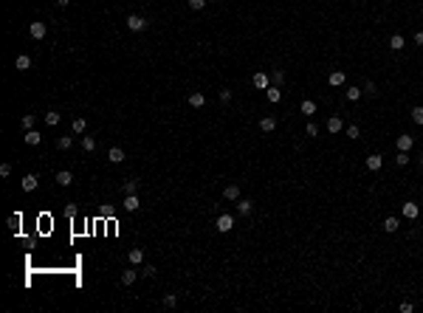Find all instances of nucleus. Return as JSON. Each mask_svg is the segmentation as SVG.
I'll list each match as a JSON object with an SVG mask.
<instances>
[{
  "label": "nucleus",
  "mask_w": 423,
  "mask_h": 313,
  "mask_svg": "<svg viewBox=\"0 0 423 313\" xmlns=\"http://www.w3.org/2000/svg\"><path fill=\"white\" fill-rule=\"evenodd\" d=\"M257 130L263 135H274L277 133V130H280V119H277V116L274 113H266V116H260L257 119Z\"/></svg>",
  "instance_id": "1"
},
{
  "label": "nucleus",
  "mask_w": 423,
  "mask_h": 313,
  "mask_svg": "<svg viewBox=\"0 0 423 313\" xmlns=\"http://www.w3.org/2000/svg\"><path fill=\"white\" fill-rule=\"evenodd\" d=\"M401 217H403V220H409V223H415L417 217H420V203H417L415 198H406L401 203Z\"/></svg>",
  "instance_id": "2"
},
{
  "label": "nucleus",
  "mask_w": 423,
  "mask_h": 313,
  "mask_svg": "<svg viewBox=\"0 0 423 313\" xmlns=\"http://www.w3.org/2000/svg\"><path fill=\"white\" fill-rule=\"evenodd\" d=\"M215 231L217 234H231L234 231V214H229V212H220L215 217Z\"/></svg>",
  "instance_id": "3"
},
{
  "label": "nucleus",
  "mask_w": 423,
  "mask_h": 313,
  "mask_svg": "<svg viewBox=\"0 0 423 313\" xmlns=\"http://www.w3.org/2000/svg\"><path fill=\"white\" fill-rule=\"evenodd\" d=\"M384 164H387L384 152H367V155H364V170H367V172H373V175L384 170Z\"/></svg>",
  "instance_id": "4"
},
{
  "label": "nucleus",
  "mask_w": 423,
  "mask_h": 313,
  "mask_svg": "<svg viewBox=\"0 0 423 313\" xmlns=\"http://www.w3.org/2000/svg\"><path fill=\"white\" fill-rule=\"evenodd\" d=\"M398 149H401V152H412V149H415V135L412 133H398L395 135V152H398Z\"/></svg>",
  "instance_id": "5"
},
{
  "label": "nucleus",
  "mask_w": 423,
  "mask_h": 313,
  "mask_svg": "<svg viewBox=\"0 0 423 313\" xmlns=\"http://www.w3.org/2000/svg\"><path fill=\"white\" fill-rule=\"evenodd\" d=\"M223 200H231V203H237V200L243 198V186L237 184V181H229V184L223 186Z\"/></svg>",
  "instance_id": "6"
},
{
  "label": "nucleus",
  "mask_w": 423,
  "mask_h": 313,
  "mask_svg": "<svg viewBox=\"0 0 423 313\" xmlns=\"http://www.w3.org/2000/svg\"><path fill=\"white\" fill-rule=\"evenodd\" d=\"M381 231H384V234H398V231H401V217H398V214H387V217H384V220H381Z\"/></svg>",
  "instance_id": "7"
},
{
  "label": "nucleus",
  "mask_w": 423,
  "mask_h": 313,
  "mask_svg": "<svg viewBox=\"0 0 423 313\" xmlns=\"http://www.w3.org/2000/svg\"><path fill=\"white\" fill-rule=\"evenodd\" d=\"M251 88H254V91H266V88H271V73L268 71H254L251 73Z\"/></svg>",
  "instance_id": "8"
},
{
  "label": "nucleus",
  "mask_w": 423,
  "mask_h": 313,
  "mask_svg": "<svg viewBox=\"0 0 423 313\" xmlns=\"http://www.w3.org/2000/svg\"><path fill=\"white\" fill-rule=\"evenodd\" d=\"M345 116H339V113H333V116H327V135H339V133H345Z\"/></svg>",
  "instance_id": "9"
},
{
  "label": "nucleus",
  "mask_w": 423,
  "mask_h": 313,
  "mask_svg": "<svg viewBox=\"0 0 423 313\" xmlns=\"http://www.w3.org/2000/svg\"><path fill=\"white\" fill-rule=\"evenodd\" d=\"M254 209H257V203H254L251 198H245V195L234 203V212L240 214V217H251V214H254Z\"/></svg>",
  "instance_id": "10"
},
{
  "label": "nucleus",
  "mask_w": 423,
  "mask_h": 313,
  "mask_svg": "<svg viewBox=\"0 0 423 313\" xmlns=\"http://www.w3.org/2000/svg\"><path fill=\"white\" fill-rule=\"evenodd\" d=\"M387 48L392 51V54H401V51L406 48V37H403L401 31H395V34H389V40H387Z\"/></svg>",
  "instance_id": "11"
},
{
  "label": "nucleus",
  "mask_w": 423,
  "mask_h": 313,
  "mask_svg": "<svg viewBox=\"0 0 423 313\" xmlns=\"http://www.w3.org/2000/svg\"><path fill=\"white\" fill-rule=\"evenodd\" d=\"M206 93H203V91H192V93H189V96H187V105L189 107H192V110H203V107H206Z\"/></svg>",
  "instance_id": "12"
},
{
  "label": "nucleus",
  "mask_w": 423,
  "mask_h": 313,
  "mask_svg": "<svg viewBox=\"0 0 423 313\" xmlns=\"http://www.w3.org/2000/svg\"><path fill=\"white\" fill-rule=\"evenodd\" d=\"M347 85V71L336 68V71L327 73V88H345Z\"/></svg>",
  "instance_id": "13"
},
{
  "label": "nucleus",
  "mask_w": 423,
  "mask_h": 313,
  "mask_svg": "<svg viewBox=\"0 0 423 313\" xmlns=\"http://www.w3.org/2000/svg\"><path fill=\"white\" fill-rule=\"evenodd\" d=\"M361 99H364L361 85H356V82H353V85H345V102H353V105H356V102H361Z\"/></svg>",
  "instance_id": "14"
},
{
  "label": "nucleus",
  "mask_w": 423,
  "mask_h": 313,
  "mask_svg": "<svg viewBox=\"0 0 423 313\" xmlns=\"http://www.w3.org/2000/svg\"><path fill=\"white\" fill-rule=\"evenodd\" d=\"M361 127H359V121H350V124H345V138L347 141H353V144H359L361 141Z\"/></svg>",
  "instance_id": "15"
},
{
  "label": "nucleus",
  "mask_w": 423,
  "mask_h": 313,
  "mask_svg": "<svg viewBox=\"0 0 423 313\" xmlns=\"http://www.w3.org/2000/svg\"><path fill=\"white\" fill-rule=\"evenodd\" d=\"M263 93H266V102H268V105H274V107H277V105H282V88L271 85V88H266Z\"/></svg>",
  "instance_id": "16"
},
{
  "label": "nucleus",
  "mask_w": 423,
  "mask_h": 313,
  "mask_svg": "<svg viewBox=\"0 0 423 313\" xmlns=\"http://www.w3.org/2000/svg\"><path fill=\"white\" fill-rule=\"evenodd\" d=\"M409 121L415 127H423V105H412L409 107Z\"/></svg>",
  "instance_id": "17"
},
{
  "label": "nucleus",
  "mask_w": 423,
  "mask_h": 313,
  "mask_svg": "<svg viewBox=\"0 0 423 313\" xmlns=\"http://www.w3.org/2000/svg\"><path fill=\"white\" fill-rule=\"evenodd\" d=\"M127 29L130 31H144V29H147V20H144L141 15H130L127 17Z\"/></svg>",
  "instance_id": "18"
},
{
  "label": "nucleus",
  "mask_w": 423,
  "mask_h": 313,
  "mask_svg": "<svg viewBox=\"0 0 423 313\" xmlns=\"http://www.w3.org/2000/svg\"><path fill=\"white\" fill-rule=\"evenodd\" d=\"M29 34H31V40H43V37L48 34V26H45V23H31Z\"/></svg>",
  "instance_id": "19"
},
{
  "label": "nucleus",
  "mask_w": 423,
  "mask_h": 313,
  "mask_svg": "<svg viewBox=\"0 0 423 313\" xmlns=\"http://www.w3.org/2000/svg\"><path fill=\"white\" fill-rule=\"evenodd\" d=\"M316 110H319V105H316L313 99H302V102H299V113H302V116H308V119H310Z\"/></svg>",
  "instance_id": "20"
},
{
  "label": "nucleus",
  "mask_w": 423,
  "mask_h": 313,
  "mask_svg": "<svg viewBox=\"0 0 423 313\" xmlns=\"http://www.w3.org/2000/svg\"><path fill=\"white\" fill-rule=\"evenodd\" d=\"M392 164H395V170H403V167H409V164H412V155H409V152H401V149H398V152H395V158H392Z\"/></svg>",
  "instance_id": "21"
},
{
  "label": "nucleus",
  "mask_w": 423,
  "mask_h": 313,
  "mask_svg": "<svg viewBox=\"0 0 423 313\" xmlns=\"http://www.w3.org/2000/svg\"><path fill=\"white\" fill-rule=\"evenodd\" d=\"M37 184H40V178H37L34 172L23 175V189H26V192H34V189H37Z\"/></svg>",
  "instance_id": "22"
},
{
  "label": "nucleus",
  "mask_w": 423,
  "mask_h": 313,
  "mask_svg": "<svg viewBox=\"0 0 423 313\" xmlns=\"http://www.w3.org/2000/svg\"><path fill=\"white\" fill-rule=\"evenodd\" d=\"M108 161H110V164H122V161H124V149L122 147H110L108 149Z\"/></svg>",
  "instance_id": "23"
},
{
  "label": "nucleus",
  "mask_w": 423,
  "mask_h": 313,
  "mask_svg": "<svg viewBox=\"0 0 423 313\" xmlns=\"http://www.w3.org/2000/svg\"><path fill=\"white\" fill-rule=\"evenodd\" d=\"M231 99H234V91H231V88H220V91H217V102H220V105H231Z\"/></svg>",
  "instance_id": "24"
},
{
  "label": "nucleus",
  "mask_w": 423,
  "mask_h": 313,
  "mask_svg": "<svg viewBox=\"0 0 423 313\" xmlns=\"http://www.w3.org/2000/svg\"><path fill=\"white\" fill-rule=\"evenodd\" d=\"M305 138H310V141H316V138H319V124H316V121H310V119H308V124H305Z\"/></svg>",
  "instance_id": "25"
},
{
  "label": "nucleus",
  "mask_w": 423,
  "mask_h": 313,
  "mask_svg": "<svg viewBox=\"0 0 423 313\" xmlns=\"http://www.w3.org/2000/svg\"><path fill=\"white\" fill-rule=\"evenodd\" d=\"M124 209H127V212H136L138 206H141V200L136 198V195H124V203H122Z\"/></svg>",
  "instance_id": "26"
},
{
  "label": "nucleus",
  "mask_w": 423,
  "mask_h": 313,
  "mask_svg": "<svg viewBox=\"0 0 423 313\" xmlns=\"http://www.w3.org/2000/svg\"><path fill=\"white\" fill-rule=\"evenodd\" d=\"M15 68H17V71H29V68H31V57H29V54H20V57L15 59Z\"/></svg>",
  "instance_id": "27"
},
{
  "label": "nucleus",
  "mask_w": 423,
  "mask_h": 313,
  "mask_svg": "<svg viewBox=\"0 0 423 313\" xmlns=\"http://www.w3.org/2000/svg\"><path fill=\"white\" fill-rule=\"evenodd\" d=\"M141 277L138 271H133V268H127V271H122V285H133L136 279Z\"/></svg>",
  "instance_id": "28"
},
{
  "label": "nucleus",
  "mask_w": 423,
  "mask_h": 313,
  "mask_svg": "<svg viewBox=\"0 0 423 313\" xmlns=\"http://www.w3.org/2000/svg\"><path fill=\"white\" fill-rule=\"evenodd\" d=\"M57 184H59V186H71V184H73V175H71L68 170H59V172H57Z\"/></svg>",
  "instance_id": "29"
},
{
  "label": "nucleus",
  "mask_w": 423,
  "mask_h": 313,
  "mask_svg": "<svg viewBox=\"0 0 423 313\" xmlns=\"http://www.w3.org/2000/svg\"><path fill=\"white\" fill-rule=\"evenodd\" d=\"M59 119H62V116H59V110H48V113H45V124H48V127H57Z\"/></svg>",
  "instance_id": "30"
},
{
  "label": "nucleus",
  "mask_w": 423,
  "mask_h": 313,
  "mask_svg": "<svg viewBox=\"0 0 423 313\" xmlns=\"http://www.w3.org/2000/svg\"><path fill=\"white\" fill-rule=\"evenodd\" d=\"M40 141H43V135L37 133V130H26V144H31V147H37Z\"/></svg>",
  "instance_id": "31"
},
{
  "label": "nucleus",
  "mask_w": 423,
  "mask_h": 313,
  "mask_svg": "<svg viewBox=\"0 0 423 313\" xmlns=\"http://www.w3.org/2000/svg\"><path fill=\"white\" fill-rule=\"evenodd\" d=\"M144 263V251L141 249H130V265H141Z\"/></svg>",
  "instance_id": "32"
},
{
  "label": "nucleus",
  "mask_w": 423,
  "mask_h": 313,
  "mask_svg": "<svg viewBox=\"0 0 423 313\" xmlns=\"http://www.w3.org/2000/svg\"><path fill=\"white\" fill-rule=\"evenodd\" d=\"M82 149H85V152H94V149H96V138H94V135H82Z\"/></svg>",
  "instance_id": "33"
},
{
  "label": "nucleus",
  "mask_w": 423,
  "mask_h": 313,
  "mask_svg": "<svg viewBox=\"0 0 423 313\" xmlns=\"http://www.w3.org/2000/svg\"><path fill=\"white\" fill-rule=\"evenodd\" d=\"M85 127H88V121L85 119H82V116H76V119H73V124H71V130H73V133H85Z\"/></svg>",
  "instance_id": "34"
},
{
  "label": "nucleus",
  "mask_w": 423,
  "mask_h": 313,
  "mask_svg": "<svg viewBox=\"0 0 423 313\" xmlns=\"http://www.w3.org/2000/svg\"><path fill=\"white\" fill-rule=\"evenodd\" d=\"M398 310L401 313H415V302H412V299H401V302H398Z\"/></svg>",
  "instance_id": "35"
},
{
  "label": "nucleus",
  "mask_w": 423,
  "mask_h": 313,
  "mask_svg": "<svg viewBox=\"0 0 423 313\" xmlns=\"http://www.w3.org/2000/svg\"><path fill=\"white\" fill-rule=\"evenodd\" d=\"M20 223H23V217L20 214H9V228H12V231H20Z\"/></svg>",
  "instance_id": "36"
},
{
  "label": "nucleus",
  "mask_w": 423,
  "mask_h": 313,
  "mask_svg": "<svg viewBox=\"0 0 423 313\" xmlns=\"http://www.w3.org/2000/svg\"><path fill=\"white\" fill-rule=\"evenodd\" d=\"M57 147H59V149H71V147H73V138H71V135H59V138H57Z\"/></svg>",
  "instance_id": "37"
},
{
  "label": "nucleus",
  "mask_w": 423,
  "mask_h": 313,
  "mask_svg": "<svg viewBox=\"0 0 423 313\" xmlns=\"http://www.w3.org/2000/svg\"><path fill=\"white\" fill-rule=\"evenodd\" d=\"M136 189H138V181H124V184H122V192L124 195H136Z\"/></svg>",
  "instance_id": "38"
},
{
  "label": "nucleus",
  "mask_w": 423,
  "mask_h": 313,
  "mask_svg": "<svg viewBox=\"0 0 423 313\" xmlns=\"http://www.w3.org/2000/svg\"><path fill=\"white\" fill-rule=\"evenodd\" d=\"M34 121H37V116H34V113H26V116L20 119V124H23L26 130H34Z\"/></svg>",
  "instance_id": "39"
},
{
  "label": "nucleus",
  "mask_w": 423,
  "mask_h": 313,
  "mask_svg": "<svg viewBox=\"0 0 423 313\" xmlns=\"http://www.w3.org/2000/svg\"><path fill=\"white\" fill-rule=\"evenodd\" d=\"M206 3H209V0H187V6L192 9V12H203V9H206Z\"/></svg>",
  "instance_id": "40"
},
{
  "label": "nucleus",
  "mask_w": 423,
  "mask_h": 313,
  "mask_svg": "<svg viewBox=\"0 0 423 313\" xmlns=\"http://www.w3.org/2000/svg\"><path fill=\"white\" fill-rule=\"evenodd\" d=\"M178 305V293H166L164 296V307H175Z\"/></svg>",
  "instance_id": "41"
},
{
  "label": "nucleus",
  "mask_w": 423,
  "mask_h": 313,
  "mask_svg": "<svg viewBox=\"0 0 423 313\" xmlns=\"http://www.w3.org/2000/svg\"><path fill=\"white\" fill-rule=\"evenodd\" d=\"M138 274H141V277H155L158 271H155V265H144V268L138 271Z\"/></svg>",
  "instance_id": "42"
},
{
  "label": "nucleus",
  "mask_w": 423,
  "mask_h": 313,
  "mask_svg": "<svg viewBox=\"0 0 423 313\" xmlns=\"http://www.w3.org/2000/svg\"><path fill=\"white\" fill-rule=\"evenodd\" d=\"M0 175H3V178H9V175H12V164H0Z\"/></svg>",
  "instance_id": "43"
},
{
  "label": "nucleus",
  "mask_w": 423,
  "mask_h": 313,
  "mask_svg": "<svg viewBox=\"0 0 423 313\" xmlns=\"http://www.w3.org/2000/svg\"><path fill=\"white\" fill-rule=\"evenodd\" d=\"M412 40H415V45H420V48H423V31H415V34H412Z\"/></svg>",
  "instance_id": "44"
},
{
  "label": "nucleus",
  "mask_w": 423,
  "mask_h": 313,
  "mask_svg": "<svg viewBox=\"0 0 423 313\" xmlns=\"http://www.w3.org/2000/svg\"><path fill=\"white\" fill-rule=\"evenodd\" d=\"M417 164H420V170H423V149L417 152Z\"/></svg>",
  "instance_id": "45"
},
{
  "label": "nucleus",
  "mask_w": 423,
  "mask_h": 313,
  "mask_svg": "<svg viewBox=\"0 0 423 313\" xmlns=\"http://www.w3.org/2000/svg\"><path fill=\"white\" fill-rule=\"evenodd\" d=\"M68 3H71V0H57V6H62V9L68 6Z\"/></svg>",
  "instance_id": "46"
}]
</instances>
